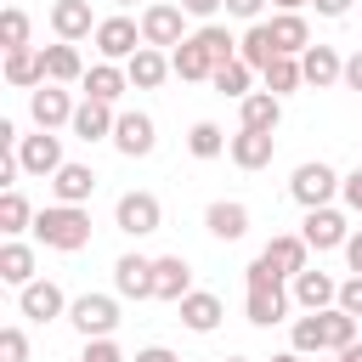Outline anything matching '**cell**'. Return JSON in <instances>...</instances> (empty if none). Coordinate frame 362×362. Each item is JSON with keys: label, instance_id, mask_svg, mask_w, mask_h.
Returning <instances> with one entry per match:
<instances>
[{"label": "cell", "instance_id": "24", "mask_svg": "<svg viewBox=\"0 0 362 362\" xmlns=\"http://www.w3.org/2000/svg\"><path fill=\"white\" fill-rule=\"evenodd\" d=\"M113 124H119V113H113L107 102H90V96H85V102L74 107V124H68V130H74L79 141H113Z\"/></svg>", "mask_w": 362, "mask_h": 362}, {"label": "cell", "instance_id": "38", "mask_svg": "<svg viewBox=\"0 0 362 362\" xmlns=\"http://www.w3.org/2000/svg\"><path fill=\"white\" fill-rule=\"evenodd\" d=\"M0 232L6 238H23V232H34V209H28V198L11 187V192H0Z\"/></svg>", "mask_w": 362, "mask_h": 362}, {"label": "cell", "instance_id": "25", "mask_svg": "<svg viewBox=\"0 0 362 362\" xmlns=\"http://www.w3.org/2000/svg\"><path fill=\"white\" fill-rule=\"evenodd\" d=\"M175 311H181V322H187L192 334H215V328H221V317H226L221 294H209V288H192V294L175 305Z\"/></svg>", "mask_w": 362, "mask_h": 362}, {"label": "cell", "instance_id": "8", "mask_svg": "<svg viewBox=\"0 0 362 362\" xmlns=\"http://www.w3.org/2000/svg\"><path fill=\"white\" fill-rule=\"evenodd\" d=\"M113 147H119L124 158H147V153L158 147V124H153V113L124 107V113H119V124H113Z\"/></svg>", "mask_w": 362, "mask_h": 362}, {"label": "cell", "instance_id": "19", "mask_svg": "<svg viewBox=\"0 0 362 362\" xmlns=\"http://www.w3.org/2000/svg\"><path fill=\"white\" fill-rule=\"evenodd\" d=\"M277 124H283V96H272V90H255V96H243V102H238V130L277 136Z\"/></svg>", "mask_w": 362, "mask_h": 362}, {"label": "cell", "instance_id": "50", "mask_svg": "<svg viewBox=\"0 0 362 362\" xmlns=\"http://www.w3.org/2000/svg\"><path fill=\"white\" fill-rule=\"evenodd\" d=\"M345 260H351V272L362 277V226H356V232L345 238Z\"/></svg>", "mask_w": 362, "mask_h": 362}, {"label": "cell", "instance_id": "54", "mask_svg": "<svg viewBox=\"0 0 362 362\" xmlns=\"http://www.w3.org/2000/svg\"><path fill=\"white\" fill-rule=\"evenodd\" d=\"M107 6H119V11H124V6H136V0H107Z\"/></svg>", "mask_w": 362, "mask_h": 362}, {"label": "cell", "instance_id": "56", "mask_svg": "<svg viewBox=\"0 0 362 362\" xmlns=\"http://www.w3.org/2000/svg\"><path fill=\"white\" fill-rule=\"evenodd\" d=\"M334 362H345V356H334Z\"/></svg>", "mask_w": 362, "mask_h": 362}, {"label": "cell", "instance_id": "9", "mask_svg": "<svg viewBox=\"0 0 362 362\" xmlns=\"http://www.w3.org/2000/svg\"><path fill=\"white\" fill-rule=\"evenodd\" d=\"M68 294L51 283V277H34L28 288H17V311L28 317V322H57V317H68Z\"/></svg>", "mask_w": 362, "mask_h": 362}, {"label": "cell", "instance_id": "39", "mask_svg": "<svg viewBox=\"0 0 362 362\" xmlns=\"http://www.w3.org/2000/svg\"><path fill=\"white\" fill-rule=\"evenodd\" d=\"M288 351H300V356L322 351V311H305V317L288 322Z\"/></svg>", "mask_w": 362, "mask_h": 362}, {"label": "cell", "instance_id": "3", "mask_svg": "<svg viewBox=\"0 0 362 362\" xmlns=\"http://www.w3.org/2000/svg\"><path fill=\"white\" fill-rule=\"evenodd\" d=\"M339 170L334 164H322V158H305L300 170H294V181H288V198L300 204V209H328L334 198H339Z\"/></svg>", "mask_w": 362, "mask_h": 362}, {"label": "cell", "instance_id": "23", "mask_svg": "<svg viewBox=\"0 0 362 362\" xmlns=\"http://www.w3.org/2000/svg\"><path fill=\"white\" fill-rule=\"evenodd\" d=\"M124 90H130L124 62H90V68H85V96H90V102H107V107H113Z\"/></svg>", "mask_w": 362, "mask_h": 362}, {"label": "cell", "instance_id": "34", "mask_svg": "<svg viewBox=\"0 0 362 362\" xmlns=\"http://www.w3.org/2000/svg\"><path fill=\"white\" fill-rule=\"evenodd\" d=\"M351 345H356V317L339 311V305H328V311H322V351L339 356V351H351Z\"/></svg>", "mask_w": 362, "mask_h": 362}, {"label": "cell", "instance_id": "48", "mask_svg": "<svg viewBox=\"0 0 362 362\" xmlns=\"http://www.w3.org/2000/svg\"><path fill=\"white\" fill-rule=\"evenodd\" d=\"M175 6H181L187 17H204V23H209V17H215V11L226 6V0H175Z\"/></svg>", "mask_w": 362, "mask_h": 362}, {"label": "cell", "instance_id": "43", "mask_svg": "<svg viewBox=\"0 0 362 362\" xmlns=\"http://www.w3.org/2000/svg\"><path fill=\"white\" fill-rule=\"evenodd\" d=\"M79 362H124V351L113 339H85V356Z\"/></svg>", "mask_w": 362, "mask_h": 362}, {"label": "cell", "instance_id": "2", "mask_svg": "<svg viewBox=\"0 0 362 362\" xmlns=\"http://www.w3.org/2000/svg\"><path fill=\"white\" fill-rule=\"evenodd\" d=\"M34 238H40L45 249L74 255V249L90 243V209H79V204H45V209L34 215Z\"/></svg>", "mask_w": 362, "mask_h": 362}, {"label": "cell", "instance_id": "35", "mask_svg": "<svg viewBox=\"0 0 362 362\" xmlns=\"http://www.w3.org/2000/svg\"><path fill=\"white\" fill-rule=\"evenodd\" d=\"M192 40H198V45L209 51V62H215V68L238 62V34H232V28H221V23H204V28L192 34Z\"/></svg>", "mask_w": 362, "mask_h": 362}, {"label": "cell", "instance_id": "42", "mask_svg": "<svg viewBox=\"0 0 362 362\" xmlns=\"http://www.w3.org/2000/svg\"><path fill=\"white\" fill-rule=\"evenodd\" d=\"M339 311H351V317L362 322V277H356V272L339 283Z\"/></svg>", "mask_w": 362, "mask_h": 362}, {"label": "cell", "instance_id": "1", "mask_svg": "<svg viewBox=\"0 0 362 362\" xmlns=\"http://www.w3.org/2000/svg\"><path fill=\"white\" fill-rule=\"evenodd\" d=\"M288 311H294V294H288L283 277L255 255L249 272H243V317H249L255 328H277V322H288Z\"/></svg>", "mask_w": 362, "mask_h": 362}, {"label": "cell", "instance_id": "32", "mask_svg": "<svg viewBox=\"0 0 362 362\" xmlns=\"http://www.w3.org/2000/svg\"><path fill=\"white\" fill-rule=\"evenodd\" d=\"M260 79H266V90H272V96H294V90L305 85V74H300V57H272V62L260 68Z\"/></svg>", "mask_w": 362, "mask_h": 362}, {"label": "cell", "instance_id": "20", "mask_svg": "<svg viewBox=\"0 0 362 362\" xmlns=\"http://www.w3.org/2000/svg\"><path fill=\"white\" fill-rule=\"evenodd\" d=\"M266 28H272L277 57H305V51H311V28H305L300 11H277V17H266Z\"/></svg>", "mask_w": 362, "mask_h": 362}, {"label": "cell", "instance_id": "18", "mask_svg": "<svg viewBox=\"0 0 362 362\" xmlns=\"http://www.w3.org/2000/svg\"><path fill=\"white\" fill-rule=\"evenodd\" d=\"M288 294H294L300 311H328V305H339V283H334L328 272H317V266H305V272L288 283Z\"/></svg>", "mask_w": 362, "mask_h": 362}, {"label": "cell", "instance_id": "16", "mask_svg": "<svg viewBox=\"0 0 362 362\" xmlns=\"http://www.w3.org/2000/svg\"><path fill=\"white\" fill-rule=\"evenodd\" d=\"M204 226H209V238L238 243V238H249V204H243V198H215V204L204 209Z\"/></svg>", "mask_w": 362, "mask_h": 362}, {"label": "cell", "instance_id": "36", "mask_svg": "<svg viewBox=\"0 0 362 362\" xmlns=\"http://www.w3.org/2000/svg\"><path fill=\"white\" fill-rule=\"evenodd\" d=\"M238 57H243V62L260 74V68L277 57V45H272V28H266V23H249V28H243V40H238Z\"/></svg>", "mask_w": 362, "mask_h": 362}, {"label": "cell", "instance_id": "14", "mask_svg": "<svg viewBox=\"0 0 362 362\" xmlns=\"http://www.w3.org/2000/svg\"><path fill=\"white\" fill-rule=\"evenodd\" d=\"M187 294H192V266H187V255H158V260H153V300L181 305Z\"/></svg>", "mask_w": 362, "mask_h": 362}, {"label": "cell", "instance_id": "4", "mask_svg": "<svg viewBox=\"0 0 362 362\" xmlns=\"http://www.w3.org/2000/svg\"><path fill=\"white\" fill-rule=\"evenodd\" d=\"M141 40H147L153 51H175L181 40H192V34H187V11H181L175 0H147V6H141Z\"/></svg>", "mask_w": 362, "mask_h": 362}, {"label": "cell", "instance_id": "12", "mask_svg": "<svg viewBox=\"0 0 362 362\" xmlns=\"http://www.w3.org/2000/svg\"><path fill=\"white\" fill-rule=\"evenodd\" d=\"M74 96L62 90V85H40V90H28V119L40 124V130H57V124H74Z\"/></svg>", "mask_w": 362, "mask_h": 362}, {"label": "cell", "instance_id": "44", "mask_svg": "<svg viewBox=\"0 0 362 362\" xmlns=\"http://www.w3.org/2000/svg\"><path fill=\"white\" fill-rule=\"evenodd\" d=\"M339 198H345V209H351V215H362V164L339 181Z\"/></svg>", "mask_w": 362, "mask_h": 362}, {"label": "cell", "instance_id": "15", "mask_svg": "<svg viewBox=\"0 0 362 362\" xmlns=\"http://www.w3.org/2000/svg\"><path fill=\"white\" fill-rule=\"evenodd\" d=\"M96 23H102V17H90V0H51V34H57V40L79 45V40L96 34Z\"/></svg>", "mask_w": 362, "mask_h": 362}, {"label": "cell", "instance_id": "51", "mask_svg": "<svg viewBox=\"0 0 362 362\" xmlns=\"http://www.w3.org/2000/svg\"><path fill=\"white\" fill-rule=\"evenodd\" d=\"M277 11H300V6H311V0H272Z\"/></svg>", "mask_w": 362, "mask_h": 362}, {"label": "cell", "instance_id": "45", "mask_svg": "<svg viewBox=\"0 0 362 362\" xmlns=\"http://www.w3.org/2000/svg\"><path fill=\"white\" fill-rule=\"evenodd\" d=\"M226 11L232 17H243V23H266L260 11H266V0H226Z\"/></svg>", "mask_w": 362, "mask_h": 362}, {"label": "cell", "instance_id": "40", "mask_svg": "<svg viewBox=\"0 0 362 362\" xmlns=\"http://www.w3.org/2000/svg\"><path fill=\"white\" fill-rule=\"evenodd\" d=\"M0 45H6V51H23V45H28V11H23V6H6V11H0Z\"/></svg>", "mask_w": 362, "mask_h": 362}, {"label": "cell", "instance_id": "33", "mask_svg": "<svg viewBox=\"0 0 362 362\" xmlns=\"http://www.w3.org/2000/svg\"><path fill=\"white\" fill-rule=\"evenodd\" d=\"M226 147H232V136H226L215 119H198V124L187 130V153H192V158H221Z\"/></svg>", "mask_w": 362, "mask_h": 362}, {"label": "cell", "instance_id": "21", "mask_svg": "<svg viewBox=\"0 0 362 362\" xmlns=\"http://www.w3.org/2000/svg\"><path fill=\"white\" fill-rule=\"evenodd\" d=\"M0 74H6V85H11V90H40V85H45V57H40L34 45H23V51H6Z\"/></svg>", "mask_w": 362, "mask_h": 362}, {"label": "cell", "instance_id": "27", "mask_svg": "<svg viewBox=\"0 0 362 362\" xmlns=\"http://www.w3.org/2000/svg\"><path fill=\"white\" fill-rule=\"evenodd\" d=\"M272 153H277V136H260V130H238L232 147H226V158H232L238 170H266Z\"/></svg>", "mask_w": 362, "mask_h": 362}, {"label": "cell", "instance_id": "29", "mask_svg": "<svg viewBox=\"0 0 362 362\" xmlns=\"http://www.w3.org/2000/svg\"><path fill=\"white\" fill-rule=\"evenodd\" d=\"M124 74H130V85H136V90H158V85L170 79V51H153V45H141V51L124 62Z\"/></svg>", "mask_w": 362, "mask_h": 362}, {"label": "cell", "instance_id": "11", "mask_svg": "<svg viewBox=\"0 0 362 362\" xmlns=\"http://www.w3.org/2000/svg\"><path fill=\"white\" fill-rule=\"evenodd\" d=\"M300 238H305L317 255H328V249H345L351 226H345V215L328 204V209H305V221H300Z\"/></svg>", "mask_w": 362, "mask_h": 362}, {"label": "cell", "instance_id": "41", "mask_svg": "<svg viewBox=\"0 0 362 362\" xmlns=\"http://www.w3.org/2000/svg\"><path fill=\"white\" fill-rule=\"evenodd\" d=\"M0 362H28V334H23L17 322L0 328Z\"/></svg>", "mask_w": 362, "mask_h": 362}, {"label": "cell", "instance_id": "7", "mask_svg": "<svg viewBox=\"0 0 362 362\" xmlns=\"http://www.w3.org/2000/svg\"><path fill=\"white\" fill-rule=\"evenodd\" d=\"M68 322L79 328V339H113L119 328V300L113 294H79L68 305Z\"/></svg>", "mask_w": 362, "mask_h": 362}, {"label": "cell", "instance_id": "5", "mask_svg": "<svg viewBox=\"0 0 362 362\" xmlns=\"http://www.w3.org/2000/svg\"><path fill=\"white\" fill-rule=\"evenodd\" d=\"M96 51H102V62H130L147 40H141V17H124V11H113V17H102L96 23Z\"/></svg>", "mask_w": 362, "mask_h": 362}, {"label": "cell", "instance_id": "47", "mask_svg": "<svg viewBox=\"0 0 362 362\" xmlns=\"http://www.w3.org/2000/svg\"><path fill=\"white\" fill-rule=\"evenodd\" d=\"M339 85L362 96V51H351V57H345V79H339Z\"/></svg>", "mask_w": 362, "mask_h": 362}, {"label": "cell", "instance_id": "53", "mask_svg": "<svg viewBox=\"0 0 362 362\" xmlns=\"http://www.w3.org/2000/svg\"><path fill=\"white\" fill-rule=\"evenodd\" d=\"M272 362H300V351H277V356H272Z\"/></svg>", "mask_w": 362, "mask_h": 362}, {"label": "cell", "instance_id": "37", "mask_svg": "<svg viewBox=\"0 0 362 362\" xmlns=\"http://www.w3.org/2000/svg\"><path fill=\"white\" fill-rule=\"evenodd\" d=\"M221 96H232V102H243V96H255V68L238 57V62H226V68H215V79H209Z\"/></svg>", "mask_w": 362, "mask_h": 362}, {"label": "cell", "instance_id": "6", "mask_svg": "<svg viewBox=\"0 0 362 362\" xmlns=\"http://www.w3.org/2000/svg\"><path fill=\"white\" fill-rule=\"evenodd\" d=\"M113 226H119L124 238H153V232L164 226V204H158L153 192H119V204H113Z\"/></svg>", "mask_w": 362, "mask_h": 362}, {"label": "cell", "instance_id": "30", "mask_svg": "<svg viewBox=\"0 0 362 362\" xmlns=\"http://www.w3.org/2000/svg\"><path fill=\"white\" fill-rule=\"evenodd\" d=\"M0 283H11V288H28L34 283V249L23 238H6L0 243Z\"/></svg>", "mask_w": 362, "mask_h": 362}, {"label": "cell", "instance_id": "17", "mask_svg": "<svg viewBox=\"0 0 362 362\" xmlns=\"http://www.w3.org/2000/svg\"><path fill=\"white\" fill-rule=\"evenodd\" d=\"M113 294L119 300H153V260L147 255H119L113 260Z\"/></svg>", "mask_w": 362, "mask_h": 362}, {"label": "cell", "instance_id": "28", "mask_svg": "<svg viewBox=\"0 0 362 362\" xmlns=\"http://www.w3.org/2000/svg\"><path fill=\"white\" fill-rule=\"evenodd\" d=\"M51 192H57V204H90V192H96V170L90 164H62L57 175H51Z\"/></svg>", "mask_w": 362, "mask_h": 362}, {"label": "cell", "instance_id": "22", "mask_svg": "<svg viewBox=\"0 0 362 362\" xmlns=\"http://www.w3.org/2000/svg\"><path fill=\"white\" fill-rule=\"evenodd\" d=\"M300 74H305V85H311V90H328V85H339V79H345V57H339L334 45H311V51L300 57Z\"/></svg>", "mask_w": 362, "mask_h": 362}, {"label": "cell", "instance_id": "26", "mask_svg": "<svg viewBox=\"0 0 362 362\" xmlns=\"http://www.w3.org/2000/svg\"><path fill=\"white\" fill-rule=\"evenodd\" d=\"M40 57H45V85H85V62H79V51L68 40L40 45Z\"/></svg>", "mask_w": 362, "mask_h": 362}, {"label": "cell", "instance_id": "49", "mask_svg": "<svg viewBox=\"0 0 362 362\" xmlns=\"http://www.w3.org/2000/svg\"><path fill=\"white\" fill-rule=\"evenodd\" d=\"M130 362H181V356H175L170 345H141V351H136Z\"/></svg>", "mask_w": 362, "mask_h": 362}, {"label": "cell", "instance_id": "52", "mask_svg": "<svg viewBox=\"0 0 362 362\" xmlns=\"http://www.w3.org/2000/svg\"><path fill=\"white\" fill-rule=\"evenodd\" d=\"M339 356H345V362H362V339H356L351 351H339Z\"/></svg>", "mask_w": 362, "mask_h": 362}, {"label": "cell", "instance_id": "55", "mask_svg": "<svg viewBox=\"0 0 362 362\" xmlns=\"http://www.w3.org/2000/svg\"><path fill=\"white\" fill-rule=\"evenodd\" d=\"M221 362H249V356H221Z\"/></svg>", "mask_w": 362, "mask_h": 362}, {"label": "cell", "instance_id": "13", "mask_svg": "<svg viewBox=\"0 0 362 362\" xmlns=\"http://www.w3.org/2000/svg\"><path fill=\"white\" fill-rule=\"evenodd\" d=\"M17 158H23V175H57L68 158H62V136H51V130H40V136H23V147H17Z\"/></svg>", "mask_w": 362, "mask_h": 362}, {"label": "cell", "instance_id": "46", "mask_svg": "<svg viewBox=\"0 0 362 362\" xmlns=\"http://www.w3.org/2000/svg\"><path fill=\"white\" fill-rule=\"evenodd\" d=\"M311 6H317V17L339 23V17H351V6H356V0H311Z\"/></svg>", "mask_w": 362, "mask_h": 362}, {"label": "cell", "instance_id": "10", "mask_svg": "<svg viewBox=\"0 0 362 362\" xmlns=\"http://www.w3.org/2000/svg\"><path fill=\"white\" fill-rule=\"evenodd\" d=\"M260 260H266V266H272V272H277L283 283H294V277H300V272L311 266V243H305L300 232H277V238H272V243L260 249Z\"/></svg>", "mask_w": 362, "mask_h": 362}, {"label": "cell", "instance_id": "31", "mask_svg": "<svg viewBox=\"0 0 362 362\" xmlns=\"http://www.w3.org/2000/svg\"><path fill=\"white\" fill-rule=\"evenodd\" d=\"M170 74H175V79H215V62H209V51H204L198 40H181V45L170 51Z\"/></svg>", "mask_w": 362, "mask_h": 362}]
</instances>
